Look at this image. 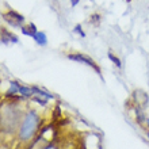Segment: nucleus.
<instances>
[{
    "label": "nucleus",
    "instance_id": "obj_1",
    "mask_svg": "<svg viewBox=\"0 0 149 149\" xmlns=\"http://www.w3.org/2000/svg\"><path fill=\"white\" fill-rule=\"evenodd\" d=\"M39 122H41V119H39V115L36 110L27 111V114L24 115L23 121H22V125H20V129H19V138L22 141L31 140L33 136L38 130Z\"/></svg>",
    "mask_w": 149,
    "mask_h": 149
},
{
    "label": "nucleus",
    "instance_id": "obj_2",
    "mask_svg": "<svg viewBox=\"0 0 149 149\" xmlns=\"http://www.w3.org/2000/svg\"><path fill=\"white\" fill-rule=\"evenodd\" d=\"M68 58L72 60V61H77V63L80 64H86V65H88L90 68H92V69H95V71L98 72V73H100V69H99V67L96 65V63H95L92 58H90L88 56L83 54V53H74V54H68Z\"/></svg>",
    "mask_w": 149,
    "mask_h": 149
},
{
    "label": "nucleus",
    "instance_id": "obj_3",
    "mask_svg": "<svg viewBox=\"0 0 149 149\" xmlns=\"http://www.w3.org/2000/svg\"><path fill=\"white\" fill-rule=\"evenodd\" d=\"M4 18H6V20H7L8 23L12 24V26H15V27H16V23L14 22V20H16V22H18V24H19L20 27H22V23L24 22L23 16L20 15V14H18L16 11H14V10H10V11H8V14H6V15H4Z\"/></svg>",
    "mask_w": 149,
    "mask_h": 149
},
{
    "label": "nucleus",
    "instance_id": "obj_4",
    "mask_svg": "<svg viewBox=\"0 0 149 149\" xmlns=\"http://www.w3.org/2000/svg\"><path fill=\"white\" fill-rule=\"evenodd\" d=\"M33 38H34V41H36L38 45H41V46H46L47 45V37L43 31H39L38 30V31L33 36Z\"/></svg>",
    "mask_w": 149,
    "mask_h": 149
},
{
    "label": "nucleus",
    "instance_id": "obj_5",
    "mask_svg": "<svg viewBox=\"0 0 149 149\" xmlns=\"http://www.w3.org/2000/svg\"><path fill=\"white\" fill-rule=\"evenodd\" d=\"M20 30H22V33H23L24 36H29V37H31V38H33V36L38 31V30H37V27L33 23H30L29 26H22V27H20Z\"/></svg>",
    "mask_w": 149,
    "mask_h": 149
},
{
    "label": "nucleus",
    "instance_id": "obj_6",
    "mask_svg": "<svg viewBox=\"0 0 149 149\" xmlns=\"http://www.w3.org/2000/svg\"><path fill=\"white\" fill-rule=\"evenodd\" d=\"M19 94L22 96H26V98H30L34 95V91H33V87H26V86H20L19 88Z\"/></svg>",
    "mask_w": 149,
    "mask_h": 149
},
{
    "label": "nucleus",
    "instance_id": "obj_7",
    "mask_svg": "<svg viewBox=\"0 0 149 149\" xmlns=\"http://www.w3.org/2000/svg\"><path fill=\"white\" fill-rule=\"evenodd\" d=\"M20 84L16 81H11V86H10V90L7 91V96H12V95H16L19 92Z\"/></svg>",
    "mask_w": 149,
    "mask_h": 149
},
{
    "label": "nucleus",
    "instance_id": "obj_8",
    "mask_svg": "<svg viewBox=\"0 0 149 149\" xmlns=\"http://www.w3.org/2000/svg\"><path fill=\"white\" fill-rule=\"evenodd\" d=\"M109 58H110L111 61H113V63L115 64V65H117L118 68H121V67H122V63H121V60L118 58L117 56H114V54H113V52H110V53H109Z\"/></svg>",
    "mask_w": 149,
    "mask_h": 149
},
{
    "label": "nucleus",
    "instance_id": "obj_9",
    "mask_svg": "<svg viewBox=\"0 0 149 149\" xmlns=\"http://www.w3.org/2000/svg\"><path fill=\"white\" fill-rule=\"evenodd\" d=\"M73 30H74L76 33H77V34H80L81 37H86V33H84V31L81 30V26H80V24H77V26H76V27H74Z\"/></svg>",
    "mask_w": 149,
    "mask_h": 149
},
{
    "label": "nucleus",
    "instance_id": "obj_10",
    "mask_svg": "<svg viewBox=\"0 0 149 149\" xmlns=\"http://www.w3.org/2000/svg\"><path fill=\"white\" fill-rule=\"evenodd\" d=\"M79 3H80V0H71V6H72V7H76Z\"/></svg>",
    "mask_w": 149,
    "mask_h": 149
},
{
    "label": "nucleus",
    "instance_id": "obj_11",
    "mask_svg": "<svg viewBox=\"0 0 149 149\" xmlns=\"http://www.w3.org/2000/svg\"><path fill=\"white\" fill-rule=\"evenodd\" d=\"M146 137L149 138V118L146 119Z\"/></svg>",
    "mask_w": 149,
    "mask_h": 149
},
{
    "label": "nucleus",
    "instance_id": "obj_12",
    "mask_svg": "<svg viewBox=\"0 0 149 149\" xmlns=\"http://www.w3.org/2000/svg\"><path fill=\"white\" fill-rule=\"evenodd\" d=\"M126 1H132V0H126Z\"/></svg>",
    "mask_w": 149,
    "mask_h": 149
}]
</instances>
